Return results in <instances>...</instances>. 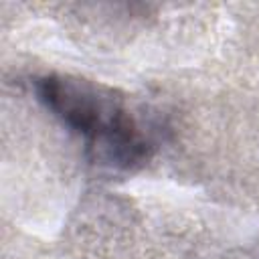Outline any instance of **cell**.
Returning a JSON list of instances; mask_svg holds the SVG:
<instances>
[{"label":"cell","mask_w":259,"mask_h":259,"mask_svg":"<svg viewBox=\"0 0 259 259\" xmlns=\"http://www.w3.org/2000/svg\"><path fill=\"white\" fill-rule=\"evenodd\" d=\"M38 99L69 130L77 132L87 148L115 168H134L150 154V140L130 109L93 85L63 77L38 79Z\"/></svg>","instance_id":"obj_1"}]
</instances>
